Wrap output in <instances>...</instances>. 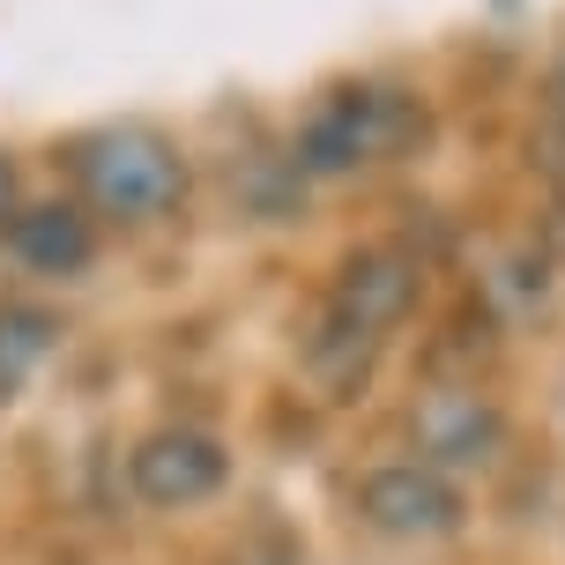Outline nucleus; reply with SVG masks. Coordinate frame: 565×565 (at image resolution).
I'll list each match as a JSON object with an SVG mask.
<instances>
[{"label": "nucleus", "mask_w": 565, "mask_h": 565, "mask_svg": "<svg viewBox=\"0 0 565 565\" xmlns=\"http://www.w3.org/2000/svg\"><path fill=\"white\" fill-rule=\"evenodd\" d=\"M8 254L23 260V268H38V276H83L89 254H97L89 209H75V201L15 209V224H8Z\"/></svg>", "instance_id": "nucleus-7"}, {"label": "nucleus", "mask_w": 565, "mask_h": 565, "mask_svg": "<svg viewBox=\"0 0 565 565\" xmlns=\"http://www.w3.org/2000/svg\"><path fill=\"white\" fill-rule=\"evenodd\" d=\"M409 431L424 447V469H491L499 447H507V417L477 387H431V395H417Z\"/></svg>", "instance_id": "nucleus-5"}, {"label": "nucleus", "mask_w": 565, "mask_h": 565, "mask_svg": "<svg viewBox=\"0 0 565 565\" xmlns=\"http://www.w3.org/2000/svg\"><path fill=\"white\" fill-rule=\"evenodd\" d=\"M15 209H23V194H15V164L0 157V231L15 224Z\"/></svg>", "instance_id": "nucleus-9"}, {"label": "nucleus", "mask_w": 565, "mask_h": 565, "mask_svg": "<svg viewBox=\"0 0 565 565\" xmlns=\"http://www.w3.org/2000/svg\"><path fill=\"white\" fill-rule=\"evenodd\" d=\"M231 477V454L224 439H209V431H186V424H164V431H149L135 454H127V483H135L141 507L157 513H186L201 499H216Z\"/></svg>", "instance_id": "nucleus-3"}, {"label": "nucleus", "mask_w": 565, "mask_h": 565, "mask_svg": "<svg viewBox=\"0 0 565 565\" xmlns=\"http://www.w3.org/2000/svg\"><path fill=\"white\" fill-rule=\"evenodd\" d=\"M551 113L565 119V60H558V75H551Z\"/></svg>", "instance_id": "nucleus-10"}, {"label": "nucleus", "mask_w": 565, "mask_h": 565, "mask_svg": "<svg viewBox=\"0 0 565 565\" xmlns=\"http://www.w3.org/2000/svg\"><path fill=\"white\" fill-rule=\"evenodd\" d=\"M53 312H38V306H0V395H15L30 380V365L53 350Z\"/></svg>", "instance_id": "nucleus-8"}, {"label": "nucleus", "mask_w": 565, "mask_h": 565, "mask_svg": "<svg viewBox=\"0 0 565 565\" xmlns=\"http://www.w3.org/2000/svg\"><path fill=\"white\" fill-rule=\"evenodd\" d=\"M417 141H424V105L409 97V89H342V97H328V105L306 119V135H298V171L342 179V171L409 157Z\"/></svg>", "instance_id": "nucleus-2"}, {"label": "nucleus", "mask_w": 565, "mask_h": 565, "mask_svg": "<svg viewBox=\"0 0 565 565\" xmlns=\"http://www.w3.org/2000/svg\"><path fill=\"white\" fill-rule=\"evenodd\" d=\"M417 260L395 254V246H365V254L342 260L335 290H328V320H342V328H358V335L387 342V328H395L402 312L417 306Z\"/></svg>", "instance_id": "nucleus-6"}, {"label": "nucleus", "mask_w": 565, "mask_h": 565, "mask_svg": "<svg viewBox=\"0 0 565 565\" xmlns=\"http://www.w3.org/2000/svg\"><path fill=\"white\" fill-rule=\"evenodd\" d=\"M358 513H365V529L380 536H402V543H439L454 536L469 507H461V491H454L439 469H424V461H387V469H372L358 483Z\"/></svg>", "instance_id": "nucleus-4"}, {"label": "nucleus", "mask_w": 565, "mask_h": 565, "mask_svg": "<svg viewBox=\"0 0 565 565\" xmlns=\"http://www.w3.org/2000/svg\"><path fill=\"white\" fill-rule=\"evenodd\" d=\"M67 164H75L83 201L97 216H113V224H157V216H171L186 201V157L149 119H119V127L83 135L67 149Z\"/></svg>", "instance_id": "nucleus-1"}]
</instances>
